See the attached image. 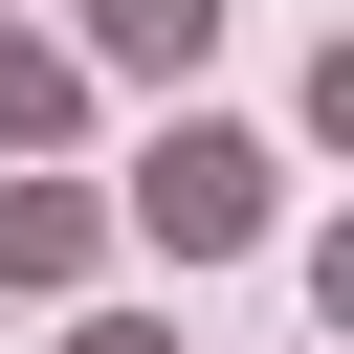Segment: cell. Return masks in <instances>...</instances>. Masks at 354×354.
<instances>
[{
	"label": "cell",
	"instance_id": "1",
	"mask_svg": "<svg viewBox=\"0 0 354 354\" xmlns=\"http://www.w3.org/2000/svg\"><path fill=\"white\" fill-rule=\"evenodd\" d=\"M266 221H288V155H266V133H221V111H177V133L133 155V243H177V266H243Z\"/></svg>",
	"mask_w": 354,
	"mask_h": 354
},
{
	"label": "cell",
	"instance_id": "2",
	"mask_svg": "<svg viewBox=\"0 0 354 354\" xmlns=\"http://www.w3.org/2000/svg\"><path fill=\"white\" fill-rule=\"evenodd\" d=\"M88 243H111V221H88L66 177H0V288H88Z\"/></svg>",
	"mask_w": 354,
	"mask_h": 354
},
{
	"label": "cell",
	"instance_id": "3",
	"mask_svg": "<svg viewBox=\"0 0 354 354\" xmlns=\"http://www.w3.org/2000/svg\"><path fill=\"white\" fill-rule=\"evenodd\" d=\"M199 44H221V0H88V66H155V88H177Z\"/></svg>",
	"mask_w": 354,
	"mask_h": 354
},
{
	"label": "cell",
	"instance_id": "4",
	"mask_svg": "<svg viewBox=\"0 0 354 354\" xmlns=\"http://www.w3.org/2000/svg\"><path fill=\"white\" fill-rule=\"evenodd\" d=\"M66 111H88V66H66V44H22V22H0V155H44V133H66Z\"/></svg>",
	"mask_w": 354,
	"mask_h": 354
},
{
	"label": "cell",
	"instance_id": "5",
	"mask_svg": "<svg viewBox=\"0 0 354 354\" xmlns=\"http://www.w3.org/2000/svg\"><path fill=\"white\" fill-rule=\"evenodd\" d=\"M66 354H177V332H155V310H88V332H66Z\"/></svg>",
	"mask_w": 354,
	"mask_h": 354
}]
</instances>
